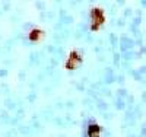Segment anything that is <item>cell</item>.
<instances>
[{"label":"cell","instance_id":"obj_1","mask_svg":"<svg viewBox=\"0 0 146 137\" xmlns=\"http://www.w3.org/2000/svg\"><path fill=\"white\" fill-rule=\"evenodd\" d=\"M102 22H104V12L98 7H95L92 10V28H94V31H96V28H98Z\"/></svg>","mask_w":146,"mask_h":137},{"label":"cell","instance_id":"obj_2","mask_svg":"<svg viewBox=\"0 0 146 137\" xmlns=\"http://www.w3.org/2000/svg\"><path fill=\"white\" fill-rule=\"evenodd\" d=\"M100 133H101L100 126H96V124H92V126L89 127V137H98Z\"/></svg>","mask_w":146,"mask_h":137}]
</instances>
